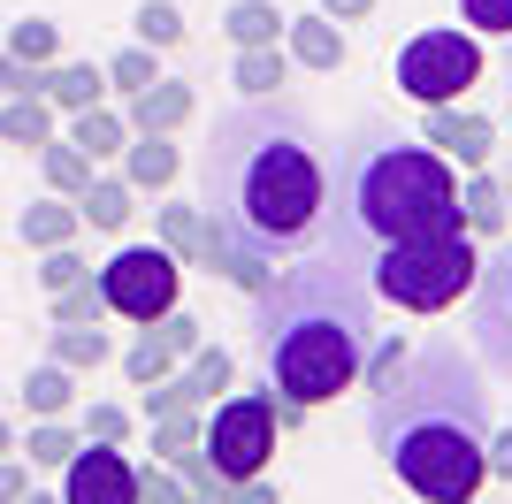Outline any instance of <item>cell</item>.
<instances>
[{"mask_svg": "<svg viewBox=\"0 0 512 504\" xmlns=\"http://www.w3.org/2000/svg\"><path fill=\"white\" fill-rule=\"evenodd\" d=\"M23 489H31V466H23V459H0V504H16Z\"/></svg>", "mask_w": 512, "mask_h": 504, "instance_id": "7bdbcfd3", "label": "cell"}, {"mask_svg": "<svg viewBox=\"0 0 512 504\" xmlns=\"http://www.w3.org/2000/svg\"><path fill=\"white\" fill-rule=\"evenodd\" d=\"M459 16H467L482 39H512V0H459Z\"/></svg>", "mask_w": 512, "mask_h": 504, "instance_id": "e575fe53", "label": "cell"}, {"mask_svg": "<svg viewBox=\"0 0 512 504\" xmlns=\"http://www.w3.org/2000/svg\"><path fill=\"white\" fill-rule=\"evenodd\" d=\"M375 451L413 497L459 504L490 482V382L459 344H421L398 359V375L375 382Z\"/></svg>", "mask_w": 512, "mask_h": 504, "instance_id": "7a4b0ae2", "label": "cell"}, {"mask_svg": "<svg viewBox=\"0 0 512 504\" xmlns=\"http://www.w3.org/2000/svg\"><path fill=\"white\" fill-rule=\"evenodd\" d=\"M283 84V54L276 46H237V92L260 100V92H276Z\"/></svg>", "mask_w": 512, "mask_h": 504, "instance_id": "cb8c5ba5", "label": "cell"}, {"mask_svg": "<svg viewBox=\"0 0 512 504\" xmlns=\"http://www.w3.org/2000/svg\"><path fill=\"white\" fill-rule=\"evenodd\" d=\"M459 504H474V497H459Z\"/></svg>", "mask_w": 512, "mask_h": 504, "instance_id": "c3c4849f", "label": "cell"}, {"mask_svg": "<svg viewBox=\"0 0 512 504\" xmlns=\"http://www.w3.org/2000/svg\"><path fill=\"white\" fill-rule=\"evenodd\" d=\"M184 39V16H176V0H138V46H176Z\"/></svg>", "mask_w": 512, "mask_h": 504, "instance_id": "83f0119b", "label": "cell"}, {"mask_svg": "<svg viewBox=\"0 0 512 504\" xmlns=\"http://www.w3.org/2000/svg\"><path fill=\"white\" fill-rule=\"evenodd\" d=\"M199 436H207V428H199V405H184V413H161L153 420V451H161V459H184V451H199Z\"/></svg>", "mask_w": 512, "mask_h": 504, "instance_id": "d4e9b609", "label": "cell"}, {"mask_svg": "<svg viewBox=\"0 0 512 504\" xmlns=\"http://www.w3.org/2000/svg\"><path fill=\"white\" fill-rule=\"evenodd\" d=\"M16 504H62V497H39V489H23V497Z\"/></svg>", "mask_w": 512, "mask_h": 504, "instance_id": "7dc6e473", "label": "cell"}, {"mask_svg": "<svg viewBox=\"0 0 512 504\" xmlns=\"http://www.w3.org/2000/svg\"><path fill=\"white\" fill-rule=\"evenodd\" d=\"M398 359H406V344H375V359H360V367H367V390L398 375Z\"/></svg>", "mask_w": 512, "mask_h": 504, "instance_id": "b9f144b4", "label": "cell"}, {"mask_svg": "<svg viewBox=\"0 0 512 504\" xmlns=\"http://www.w3.org/2000/svg\"><path fill=\"white\" fill-rule=\"evenodd\" d=\"M23 405H31V420H62L69 405H77V382H69L62 359H46V367L23 375Z\"/></svg>", "mask_w": 512, "mask_h": 504, "instance_id": "ac0fdd59", "label": "cell"}, {"mask_svg": "<svg viewBox=\"0 0 512 504\" xmlns=\"http://www.w3.org/2000/svg\"><path fill=\"white\" fill-rule=\"evenodd\" d=\"M222 31H230L237 46H276L283 39V8H276V0H237Z\"/></svg>", "mask_w": 512, "mask_h": 504, "instance_id": "7402d4cb", "label": "cell"}, {"mask_svg": "<svg viewBox=\"0 0 512 504\" xmlns=\"http://www.w3.org/2000/svg\"><path fill=\"white\" fill-rule=\"evenodd\" d=\"M69 451H77V436H69L62 420H31V443H23L31 466H69Z\"/></svg>", "mask_w": 512, "mask_h": 504, "instance_id": "4dcf8cb0", "label": "cell"}, {"mask_svg": "<svg viewBox=\"0 0 512 504\" xmlns=\"http://www.w3.org/2000/svg\"><path fill=\"white\" fill-rule=\"evenodd\" d=\"M192 115V84H169V77H153L146 92H130V130H176Z\"/></svg>", "mask_w": 512, "mask_h": 504, "instance_id": "4fadbf2b", "label": "cell"}, {"mask_svg": "<svg viewBox=\"0 0 512 504\" xmlns=\"http://www.w3.org/2000/svg\"><path fill=\"white\" fill-rule=\"evenodd\" d=\"M54 46H62V39H54V23H46V16H23L16 31H8V54H16V62L54 69Z\"/></svg>", "mask_w": 512, "mask_h": 504, "instance_id": "f1b7e54d", "label": "cell"}, {"mask_svg": "<svg viewBox=\"0 0 512 504\" xmlns=\"http://www.w3.org/2000/svg\"><path fill=\"white\" fill-rule=\"evenodd\" d=\"M428 230H467L459 222V176L444 153L398 138L390 123H360L344 146H329V207H321V237L337 260L367 268L383 245Z\"/></svg>", "mask_w": 512, "mask_h": 504, "instance_id": "277c9868", "label": "cell"}, {"mask_svg": "<svg viewBox=\"0 0 512 504\" xmlns=\"http://www.w3.org/2000/svg\"><path fill=\"white\" fill-rule=\"evenodd\" d=\"M123 436H130L123 405H85V443H123Z\"/></svg>", "mask_w": 512, "mask_h": 504, "instance_id": "d590c367", "label": "cell"}, {"mask_svg": "<svg viewBox=\"0 0 512 504\" xmlns=\"http://www.w3.org/2000/svg\"><path fill=\"white\" fill-rule=\"evenodd\" d=\"M130 199H138V191H130L123 176H92V184L77 191V222H92V230H123Z\"/></svg>", "mask_w": 512, "mask_h": 504, "instance_id": "e0dca14e", "label": "cell"}, {"mask_svg": "<svg viewBox=\"0 0 512 504\" xmlns=\"http://www.w3.org/2000/svg\"><path fill=\"white\" fill-rule=\"evenodd\" d=\"M77 275H92V268H85V260H77L69 245H46V268H39V283H46V291H69Z\"/></svg>", "mask_w": 512, "mask_h": 504, "instance_id": "8d00e7d4", "label": "cell"}, {"mask_svg": "<svg viewBox=\"0 0 512 504\" xmlns=\"http://www.w3.org/2000/svg\"><path fill=\"white\" fill-rule=\"evenodd\" d=\"M428 146H444L451 161H467V168H482L490 161V146H497V130L482 123V115H459V107H428Z\"/></svg>", "mask_w": 512, "mask_h": 504, "instance_id": "8fae6325", "label": "cell"}, {"mask_svg": "<svg viewBox=\"0 0 512 504\" xmlns=\"http://www.w3.org/2000/svg\"><path fill=\"white\" fill-rule=\"evenodd\" d=\"M482 459H490V474H505V482H512V428H505V436H490Z\"/></svg>", "mask_w": 512, "mask_h": 504, "instance_id": "ee69618b", "label": "cell"}, {"mask_svg": "<svg viewBox=\"0 0 512 504\" xmlns=\"http://www.w3.org/2000/svg\"><path fill=\"white\" fill-rule=\"evenodd\" d=\"M222 504H276V489L260 474H245V482H222Z\"/></svg>", "mask_w": 512, "mask_h": 504, "instance_id": "60d3db41", "label": "cell"}, {"mask_svg": "<svg viewBox=\"0 0 512 504\" xmlns=\"http://www.w3.org/2000/svg\"><path fill=\"white\" fill-rule=\"evenodd\" d=\"M8 451H16V428H8V420H0V459H8Z\"/></svg>", "mask_w": 512, "mask_h": 504, "instance_id": "bcb514c9", "label": "cell"}, {"mask_svg": "<svg viewBox=\"0 0 512 504\" xmlns=\"http://www.w3.org/2000/svg\"><path fill=\"white\" fill-rule=\"evenodd\" d=\"M161 245H169L176 260H184V252L199 260V245H207V214H199V207H161Z\"/></svg>", "mask_w": 512, "mask_h": 504, "instance_id": "4316f807", "label": "cell"}, {"mask_svg": "<svg viewBox=\"0 0 512 504\" xmlns=\"http://www.w3.org/2000/svg\"><path fill=\"white\" fill-rule=\"evenodd\" d=\"M474 77H482V46H474L467 31H413V39L398 46V92H406L413 107L459 100Z\"/></svg>", "mask_w": 512, "mask_h": 504, "instance_id": "52a82bcc", "label": "cell"}, {"mask_svg": "<svg viewBox=\"0 0 512 504\" xmlns=\"http://www.w3.org/2000/svg\"><path fill=\"white\" fill-rule=\"evenodd\" d=\"M54 359H62V367H100L107 359V329L100 321H54Z\"/></svg>", "mask_w": 512, "mask_h": 504, "instance_id": "603a6c76", "label": "cell"}, {"mask_svg": "<svg viewBox=\"0 0 512 504\" xmlns=\"http://www.w3.org/2000/svg\"><path fill=\"white\" fill-rule=\"evenodd\" d=\"M39 161H46V184L62 191V199H77V191L92 184V161H85L77 146H54V138H46V146H39Z\"/></svg>", "mask_w": 512, "mask_h": 504, "instance_id": "484cf974", "label": "cell"}, {"mask_svg": "<svg viewBox=\"0 0 512 504\" xmlns=\"http://www.w3.org/2000/svg\"><path fill=\"white\" fill-rule=\"evenodd\" d=\"M130 504H192V489L169 482V474L153 466V474H138V497H130Z\"/></svg>", "mask_w": 512, "mask_h": 504, "instance_id": "ab89813d", "label": "cell"}, {"mask_svg": "<svg viewBox=\"0 0 512 504\" xmlns=\"http://www.w3.org/2000/svg\"><path fill=\"white\" fill-rule=\"evenodd\" d=\"M0 138H8V146H46V138H54V100H46V92H16V100L0 107Z\"/></svg>", "mask_w": 512, "mask_h": 504, "instance_id": "2e32d148", "label": "cell"}, {"mask_svg": "<svg viewBox=\"0 0 512 504\" xmlns=\"http://www.w3.org/2000/svg\"><path fill=\"white\" fill-rule=\"evenodd\" d=\"M100 314H107V298H100L92 275H77L69 291H54V321H100Z\"/></svg>", "mask_w": 512, "mask_h": 504, "instance_id": "1f68e13d", "label": "cell"}, {"mask_svg": "<svg viewBox=\"0 0 512 504\" xmlns=\"http://www.w3.org/2000/svg\"><path fill=\"white\" fill-rule=\"evenodd\" d=\"M123 367H130V382L146 390V382H161V375H169V367H176V352H169V344H161V336L146 329V344H138V352H130Z\"/></svg>", "mask_w": 512, "mask_h": 504, "instance_id": "836d02e7", "label": "cell"}, {"mask_svg": "<svg viewBox=\"0 0 512 504\" xmlns=\"http://www.w3.org/2000/svg\"><path fill=\"white\" fill-rule=\"evenodd\" d=\"M467 336L490 375H512V237L497 252H474L467 283Z\"/></svg>", "mask_w": 512, "mask_h": 504, "instance_id": "ba28073f", "label": "cell"}, {"mask_svg": "<svg viewBox=\"0 0 512 504\" xmlns=\"http://www.w3.org/2000/svg\"><path fill=\"white\" fill-rule=\"evenodd\" d=\"M0 92L16 100V92H46V69L39 62H16V54H0Z\"/></svg>", "mask_w": 512, "mask_h": 504, "instance_id": "f35d334b", "label": "cell"}, {"mask_svg": "<svg viewBox=\"0 0 512 504\" xmlns=\"http://www.w3.org/2000/svg\"><path fill=\"white\" fill-rule=\"evenodd\" d=\"M16 237L23 245H69V237H77V207H62V199H39V207H23L16 214Z\"/></svg>", "mask_w": 512, "mask_h": 504, "instance_id": "ffe728a7", "label": "cell"}, {"mask_svg": "<svg viewBox=\"0 0 512 504\" xmlns=\"http://www.w3.org/2000/svg\"><path fill=\"white\" fill-rule=\"evenodd\" d=\"M123 153H130V161H123V184H130V191H169V184H176V146H169V130H138Z\"/></svg>", "mask_w": 512, "mask_h": 504, "instance_id": "7c38bea8", "label": "cell"}, {"mask_svg": "<svg viewBox=\"0 0 512 504\" xmlns=\"http://www.w3.org/2000/svg\"><path fill=\"white\" fill-rule=\"evenodd\" d=\"M230 382H237L230 352H192V375H184V390H192V405H207L214 390H230Z\"/></svg>", "mask_w": 512, "mask_h": 504, "instance_id": "f546056e", "label": "cell"}, {"mask_svg": "<svg viewBox=\"0 0 512 504\" xmlns=\"http://www.w3.org/2000/svg\"><path fill=\"white\" fill-rule=\"evenodd\" d=\"M199 199L207 222L253 260H299L321 237L329 207V138L306 107L260 92L214 115L199 153Z\"/></svg>", "mask_w": 512, "mask_h": 504, "instance_id": "6da1fadb", "label": "cell"}, {"mask_svg": "<svg viewBox=\"0 0 512 504\" xmlns=\"http://www.w3.org/2000/svg\"><path fill=\"white\" fill-rule=\"evenodd\" d=\"M69 146L85 153V161H107V153H123L130 146V123L115 115V107H77V123H69Z\"/></svg>", "mask_w": 512, "mask_h": 504, "instance_id": "9a60e30c", "label": "cell"}, {"mask_svg": "<svg viewBox=\"0 0 512 504\" xmlns=\"http://www.w3.org/2000/svg\"><path fill=\"white\" fill-rule=\"evenodd\" d=\"M505 184H497V176H467V191H459V222H467L474 237H497L505 230Z\"/></svg>", "mask_w": 512, "mask_h": 504, "instance_id": "d6986e66", "label": "cell"}, {"mask_svg": "<svg viewBox=\"0 0 512 504\" xmlns=\"http://www.w3.org/2000/svg\"><path fill=\"white\" fill-rule=\"evenodd\" d=\"M100 92H107V69H92V62H62V69H46V100L69 107V115H77V107H92Z\"/></svg>", "mask_w": 512, "mask_h": 504, "instance_id": "44dd1931", "label": "cell"}, {"mask_svg": "<svg viewBox=\"0 0 512 504\" xmlns=\"http://www.w3.org/2000/svg\"><path fill=\"white\" fill-rule=\"evenodd\" d=\"M367 283L375 298L406 306V314H444L451 298H467L474 283V245L467 230H428V237H398L367 260Z\"/></svg>", "mask_w": 512, "mask_h": 504, "instance_id": "5b68a950", "label": "cell"}, {"mask_svg": "<svg viewBox=\"0 0 512 504\" xmlns=\"http://www.w3.org/2000/svg\"><path fill=\"white\" fill-rule=\"evenodd\" d=\"M375 0H321V16H337V23H360Z\"/></svg>", "mask_w": 512, "mask_h": 504, "instance_id": "f6af8a7d", "label": "cell"}, {"mask_svg": "<svg viewBox=\"0 0 512 504\" xmlns=\"http://www.w3.org/2000/svg\"><path fill=\"white\" fill-rule=\"evenodd\" d=\"M153 336H161V344H169V352H199V321L192 314H153Z\"/></svg>", "mask_w": 512, "mask_h": 504, "instance_id": "74e56055", "label": "cell"}, {"mask_svg": "<svg viewBox=\"0 0 512 504\" xmlns=\"http://www.w3.org/2000/svg\"><path fill=\"white\" fill-rule=\"evenodd\" d=\"M199 451H207V466L222 474V482L268 474V459H276V398H260V390L222 398L214 420H207V436H199Z\"/></svg>", "mask_w": 512, "mask_h": 504, "instance_id": "8992f818", "label": "cell"}, {"mask_svg": "<svg viewBox=\"0 0 512 504\" xmlns=\"http://www.w3.org/2000/svg\"><path fill=\"white\" fill-rule=\"evenodd\" d=\"M253 329H260V367L283 398L329 405L360 382V359L375 344V283L329 245H306L299 268L268 275L253 291Z\"/></svg>", "mask_w": 512, "mask_h": 504, "instance_id": "3957f363", "label": "cell"}, {"mask_svg": "<svg viewBox=\"0 0 512 504\" xmlns=\"http://www.w3.org/2000/svg\"><path fill=\"white\" fill-rule=\"evenodd\" d=\"M138 497V466L115 443H77L62 466V504H130Z\"/></svg>", "mask_w": 512, "mask_h": 504, "instance_id": "30bf717a", "label": "cell"}, {"mask_svg": "<svg viewBox=\"0 0 512 504\" xmlns=\"http://www.w3.org/2000/svg\"><path fill=\"white\" fill-rule=\"evenodd\" d=\"M153 77H161V69H153V46H130V54L107 62V84H115V92H146Z\"/></svg>", "mask_w": 512, "mask_h": 504, "instance_id": "d6a6232c", "label": "cell"}, {"mask_svg": "<svg viewBox=\"0 0 512 504\" xmlns=\"http://www.w3.org/2000/svg\"><path fill=\"white\" fill-rule=\"evenodd\" d=\"M100 298H107V314H130V321L169 314L176 306V252L169 245H123L100 268Z\"/></svg>", "mask_w": 512, "mask_h": 504, "instance_id": "9c48e42d", "label": "cell"}, {"mask_svg": "<svg viewBox=\"0 0 512 504\" xmlns=\"http://www.w3.org/2000/svg\"><path fill=\"white\" fill-rule=\"evenodd\" d=\"M283 31H291V62H306V69H337L344 62L337 16H283Z\"/></svg>", "mask_w": 512, "mask_h": 504, "instance_id": "5bb4252c", "label": "cell"}]
</instances>
